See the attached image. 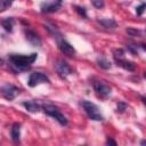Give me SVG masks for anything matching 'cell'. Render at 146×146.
<instances>
[{"instance_id":"603a6c76","label":"cell","mask_w":146,"mask_h":146,"mask_svg":"<svg viewBox=\"0 0 146 146\" xmlns=\"http://www.w3.org/2000/svg\"><path fill=\"white\" fill-rule=\"evenodd\" d=\"M127 33H128L129 35H131V36H135V35H138V34H140V31H138V30H135V29H131V27H129V29H127Z\"/></svg>"},{"instance_id":"52a82bcc","label":"cell","mask_w":146,"mask_h":146,"mask_svg":"<svg viewBox=\"0 0 146 146\" xmlns=\"http://www.w3.org/2000/svg\"><path fill=\"white\" fill-rule=\"evenodd\" d=\"M94 89L96 91V94L100 97H107L111 95L112 92V89L108 84H106L105 82H102V81H97L94 83Z\"/></svg>"},{"instance_id":"f1b7e54d","label":"cell","mask_w":146,"mask_h":146,"mask_svg":"<svg viewBox=\"0 0 146 146\" xmlns=\"http://www.w3.org/2000/svg\"><path fill=\"white\" fill-rule=\"evenodd\" d=\"M144 76H145V78H146V71H145V72H144Z\"/></svg>"},{"instance_id":"7a4b0ae2","label":"cell","mask_w":146,"mask_h":146,"mask_svg":"<svg viewBox=\"0 0 146 146\" xmlns=\"http://www.w3.org/2000/svg\"><path fill=\"white\" fill-rule=\"evenodd\" d=\"M81 105H82L83 110L86 111V113L88 114V116L91 120H94V121H102L104 119L102 113H100V111H99V108H98V106L96 104H94V103H91L89 100H83L81 103Z\"/></svg>"},{"instance_id":"9a60e30c","label":"cell","mask_w":146,"mask_h":146,"mask_svg":"<svg viewBox=\"0 0 146 146\" xmlns=\"http://www.w3.org/2000/svg\"><path fill=\"white\" fill-rule=\"evenodd\" d=\"M1 25L7 32H11L13 27H14V18L13 17H7V18L2 19L1 21Z\"/></svg>"},{"instance_id":"44dd1931","label":"cell","mask_w":146,"mask_h":146,"mask_svg":"<svg viewBox=\"0 0 146 146\" xmlns=\"http://www.w3.org/2000/svg\"><path fill=\"white\" fill-rule=\"evenodd\" d=\"M127 108H128L127 104H125V103H122V102H120V103L117 104V110H116V111H117L119 113H123V112H124Z\"/></svg>"},{"instance_id":"3957f363","label":"cell","mask_w":146,"mask_h":146,"mask_svg":"<svg viewBox=\"0 0 146 146\" xmlns=\"http://www.w3.org/2000/svg\"><path fill=\"white\" fill-rule=\"evenodd\" d=\"M42 110L47 115L54 117L60 125H66L67 124V119L56 106H54V105H43Z\"/></svg>"},{"instance_id":"277c9868","label":"cell","mask_w":146,"mask_h":146,"mask_svg":"<svg viewBox=\"0 0 146 146\" xmlns=\"http://www.w3.org/2000/svg\"><path fill=\"white\" fill-rule=\"evenodd\" d=\"M49 82H50V80L44 73H42V72H33L29 76L27 84L31 88H33V87H35V86H38L40 83H49Z\"/></svg>"},{"instance_id":"83f0119b","label":"cell","mask_w":146,"mask_h":146,"mask_svg":"<svg viewBox=\"0 0 146 146\" xmlns=\"http://www.w3.org/2000/svg\"><path fill=\"white\" fill-rule=\"evenodd\" d=\"M140 145H146V140H141L140 141Z\"/></svg>"},{"instance_id":"2e32d148","label":"cell","mask_w":146,"mask_h":146,"mask_svg":"<svg viewBox=\"0 0 146 146\" xmlns=\"http://www.w3.org/2000/svg\"><path fill=\"white\" fill-rule=\"evenodd\" d=\"M97 64H98L99 67H102V68H104V70L111 68V63H110V60H107V59L104 58V57L98 58V59H97Z\"/></svg>"},{"instance_id":"7402d4cb","label":"cell","mask_w":146,"mask_h":146,"mask_svg":"<svg viewBox=\"0 0 146 146\" xmlns=\"http://www.w3.org/2000/svg\"><path fill=\"white\" fill-rule=\"evenodd\" d=\"M74 8H75V10L82 16V17H87V11H86V9L83 8V7H79V6H74Z\"/></svg>"},{"instance_id":"ac0fdd59","label":"cell","mask_w":146,"mask_h":146,"mask_svg":"<svg viewBox=\"0 0 146 146\" xmlns=\"http://www.w3.org/2000/svg\"><path fill=\"white\" fill-rule=\"evenodd\" d=\"M146 10V2H143L141 5H139L137 8H136V14L138 15V16H140V15H143V13Z\"/></svg>"},{"instance_id":"484cf974","label":"cell","mask_w":146,"mask_h":146,"mask_svg":"<svg viewBox=\"0 0 146 146\" xmlns=\"http://www.w3.org/2000/svg\"><path fill=\"white\" fill-rule=\"evenodd\" d=\"M140 47H141V48H143V49L146 51V43H141V44H140Z\"/></svg>"},{"instance_id":"8fae6325","label":"cell","mask_w":146,"mask_h":146,"mask_svg":"<svg viewBox=\"0 0 146 146\" xmlns=\"http://www.w3.org/2000/svg\"><path fill=\"white\" fill-rule=\"evenodd\" d=\"M115 62H116V65H117V66H121L122 68H124V70H127V71L132 72V71H135V68H136V64H135L133 62L127 60L125 58H122V59H119V60H115Z\"/></svg>"},{"instance_id":"d4e9b609","label":"cell","mask_w":146,"mask_h":146,"mask_svg":"<svg viewBox=\"0 0 146 146\" xmlns=\"http://www.w3.org/2000/svg\"><path fill=\"white\" fill-rule=\"evenodd\" d=\"M106 144L107 145H116V141L115 140H113V139H111V138H107V140H106Z\"/></svg>"},{"instance_id":"4fadbf2b","label":"cell","mask_w":146,"mask_h":146,"mask_svg":"<svg viewBox=\"0 0 146 146\" xmlns=\"http://www.w3.org/2000/svg\"><path fill=\"white\" fill-rule=\"evenodd\" d=\"M10 135H11V139L14 143H18L19 141V137H21V124L19 123H14L10 130Z\"/></svg>"},{"instance_id":"ffe728a7","label":"cell","mask_w":146,"mask_h":146,"mask_svg":"<svg viewBox=\"0 0 146 146\" xmlns=\"http://www.w3.org/2000/svg\"><path fill=\"white\" fill-rule=\"evenodd\" d=\"M92 5H94V7L100 9L105 6V2H104V0H92Z\"/></svg>"},{"instance_id":"6da1fadb","label":"cell","mask_w":146,"mask_h":146,"mask_svg":"<svg viewBox=\"0 0 146 146\" xmlns=\"http://www.w3.org/2000/svg\"><path fill=\"white\" fill-rule=\"evenodd\" d=\"M38 54L33 52L31 55H17V54H13L9 55L8 59L11 64V67L16 71V72H24L30 70L31 65L35 62Z\"/></svg>"},{"instance_id":"9c48e42d","label":"cell","mask_w":146,"mask_h":146,"mask_svg":"<svg viewBox=\"0 0 146 146\" xmlns=\"http://www.w3.org/2000/svg\"><path fill=\"white\" fill-rule=\"evenodd\" d=\"M58 47H59L60 51H62L64 55H66V56L72 57V56H74V54H75V49L73 48V46H72L71 43H68L67 41H65L64 39L58 40Z\"/></svg>"},{"instance_id":"e0dca14e","label":"cell","mask_w":146,"mask_h":146,"mask_svg":"<svg viewBox=\"0 0 146 146\" xmlns=\"http://www.w3.org/2000/svg\"><path fill=\"white\" fill-rule=\"evenodd\" d=\"M113 57H114L115 60L124 58V50L123 49H115L114 52H113Z\"/></svg>"},{"instance_id":"5b68a950","label":"cell","mask_w":146,"mask_h":146,"mask_svg":"<svg viewBox=\"0 0 146 146\" xmlns=\"http://www.w3.org/2000/svg\"><path fill=\"white\" fill-rule=\"evenodd\" d=\"M19 94V89L17 87H15L14 84L7 83L5 86H2L1 88V95L3 98H6L7 100H13L15 99V97Z\"/></svg>"},{"instance_id":"d6986e66","label":"cell","mask_w":146,"mask_h":146,"mask_svg":"<svg viewBox=\"0 0 146 146\" xmlns=\"http://www.w3.org/2000/svg\"><path fill=\"white\" fill-rule=\"evenodd\" d=\"M11 2H13V0H1V11H3V10H6L10 5H11Z\"/></svg>"},{"instance_id":"7c38bea8","label":"cell","mask_w":146,"mask_h":146,"mask_svg":"<svg viewBox=\"0 0 146 146\" xmlns=\"http://www.w3.org/2000/svg\"><path fill=\"white\" fill-rule=\"evenodd\" d=\"M23 106L31 113H38L40 110H41V105L38 104L34 100H30V102H24L23 103Z\"/></svg>"},{"instance_id":"5bb4252c","label":"cell","mask_w":146,"mask_h":146,"mask_svg":"<svg viewBox=\"0 0 146 146\" xmlns=\"http://www.w3.org/2000/svg\"><path fill=\"white\" fill-rule=\"evenodd\" d=\"M98 23H99L100 25H103V26H104L105 29H107V30H114V29H116V26H117L116 22H115L114 19H112V18L98 19Z\"/></svg>"},{"instance_id":"ba28073f","label":"cell","mask_w":146,"mask_h":146,"mask_svg":"<svg viewBox=\"0 0 146 146\" xmlns=\"http://www.w3.org/2000/svg\"><path fill=\"white\" fill-rule=\"evenodd\" d=\"M25 39L27 40V42H30L34 47L41 46V38L39 36L38 33H35L32 30H25Z\"/></svg>"},{"instance_id":"cb8c5ba5","label":"cell","mask_w":146,"mask_h":146,"mask_svg":"<svg viewBox=\"0 0 146 146\" xmlns=\"http://www.w3.org/2000/svg\"><path fill=\"white\" fill-rule=\"evenodd\" d=\"M128 49H129L132 54H135V55L138 54V51H137V46H135V44H129V46H128Z\"/></svg>"},{"instance_id":"8992f818","label":"cell","mask_w":146,"mask_h":146,"mask_svg":"<svg viewBox=\"0 0 146 146\" xmlns=\"http://www.w3.org/2000/svg\"><path fill=\"white\" fill-rule=\"evenodd\" d=\"M56 72H57V74L59 75V78H62V79H66L70 74H72V68H71V66L65 62V60H63V59H59V60H57V63H56Z\"/></svg>"},{"instance_id":"f546056e","label":"cell","mask_w":146,"mask_h":146,"mask_svg":"<svg viewBox=\"0 0 146 146\" xmlns=\"http://www.w3.org/2000/svg\"><path fill=\"white\" fill-rule=\"evenodd\" d=\"M57 1H58V2H62V0H57Z\"/></svg>"},{"instance_id":"30bf717a","label":"cell","mask_w":146,"mask_h":146,"mask_svg":"<svg viewBox=\"0 0 146 146\" xmlns=\"http://www.w3.org/2000/svg\"><path fill=\"white\" fill-rule=\"evenodd\" d=\"M60 8V2H46L41 5V11L42 13H55Z\"/></svg>"},{"instance_id":"4316f807","label":"cell","mask_w":146,"mask_h":146,"mask_svg":"<svg viewBox=\"0 0 146 146\" xmlns=\"http://www.w3.org/2000/svg\"><path fill=\"white\" fill-rule=\"evenodd\" d=\"M141 100H143V103L146 105V97H141Z\"/></svg>"}]
</instances>
